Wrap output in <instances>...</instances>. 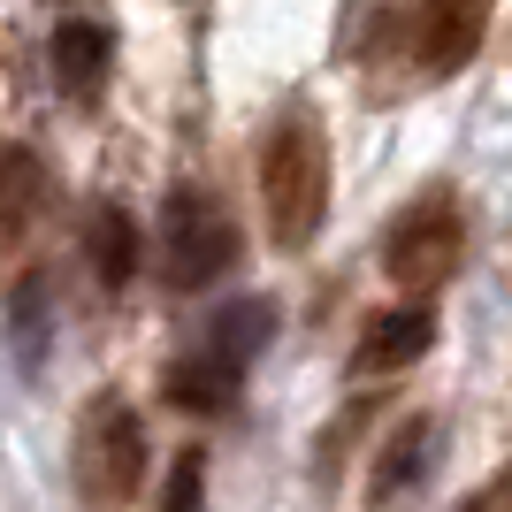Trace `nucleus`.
I'll use <instances>...</instances> for the list:
<instances>
[{
    "instance_id": "obj_1",
    "label": "nucleus",
    "mask_w": 512,
    "mask_h": 512,
    "mask_svg": "<svg viewBox=\"0 0 512 512\" xmlns=\"http://www.w3.org/2000/svg\"><path fill=\"white\" fill-rule=\"evenodd\" d=\"M260 222L283 253H306L329 222V146H321L314 115H276L268 146H260Z\"/></svg>"
},
{
    "instance_id": "obj_2",
    "label": "nucleus",
    "mask_w": 512,
    "mask_h": 512,
    "mask_svg": "<svg viewBox=\"0 0 512 512\" xmlns=\"http://www.w3.org/2000/svg\"><path fill=\"white\" fill-rule=\"evenodd\" d=\"M459 253H467V214H459V199L421 192L413 207H398V222H390V237H383V276L421 299V291L451 283Z\"/></svg>"
},
{
    "instance_id": "obj_3",
    "label": "nucleus",
    "mask_w": 512,
    "mask_h": 512,
    "mask_svg": "<svg viewBox=\"0 0 512 512\" xmlns=\"http://www.w3.org/2000/svg\"><path fill=\"white\" fill-rule=\"evenodd\" d=\"M237 260V230L230 214L214 207L207 192H169V207H161V276L176 283V291H207V283L230 276Z\"/></svg>"
},
{
    "instance_id": "obj_4",
    "label": "nucleus",
    "mask_w": 512,
    "mask_h": 512,
    "mask_svg": "<svg viewBox=\"0 0 512 512\" xmlns=\"http://www.w3.org/2000/svg\"><path fill=\"white\" fill-rule=\"evenodd\" d=\"M77 482L100 505H123L146 482V421L123 398H92L85 428H77Z\"/></svg>"
},
{
    "instance_id": "obj_5",
    "label": "nucleus",
    "mask_w": 512,
    "mask_h": 512,
    "mask_svg": "<svg viewBox=\"0 0 512 512\" xmlns=\"http://www.w3.org/2000/svg\"><path fill=\"white\" fill-rule=\"evenodd\" d=\"M490 16H497V0H421V16H413V69L428 85L459 77L482 54V39H490Z\"/></svg>"
},
{
    "instance_id": "obj_6",
    "label": "nucleus",
    "mask_w": 512,
    "mask_h": 512,
    "mask_svg": "<svg viewBox=\"0 0 512 512\" xmlns=\"http://www.w3.org/2000/svg\"><path fill=\"white\" fill-rule=\"evenodd\" d=\"M436 344V314H428L421 299L413 306H383V314L360 329V375H398V367H413Z\"/></svg>"
},
{
    "instance_id": "obj_7",
    "label": "nucleus",
    "mask_w": 512,
    "mask_h": 512,
    "mask_svg": "<svg viewBox=\"0 0 512 512\" xmlns=\"http://www.w3.org/2000/svg\"><path fill=\"white\" fill-rule=\"evenodd\" d=\"M107 62H115V46H107L100 23H62V31H54V85H62L69 100H100Z\"/></svg>"
},
{
    "instance_id": "obj_8",
    "label": "nucleus",
    "mask_w": 512,
    "mask_h": 512,
    "mask_svg": "<svg viewBox=\"0 0 512 512\" xmlns=\"http://www.w3.org/2000/svg\"><path fill=\"white\" fill-rule=\"evenodd\" d=\"M46 207V169L31 146H8L0 138V245H16Z\"/></svg>"
},
{
    "instance_id": "obj_9",
    "label": "nucleus",
    "mask_w": 512,
    "mask_h": 512,
    "mask_svg": "<svg viewBox=\"0 0 512 512\" xmlns=\"http://www.w3.org/2000/svg\"><path fill=\"white\" fill-rule=\"evenodd\" d=\"M85 260H92V276H100L107 291H123V283L138 276V222H130L123 207H100L92 230H85Z\"/></svg>"
},
{
    "instance_id": "obj_10",
    "label": "nucleus",
    "mask_w": 512,
    "mask_h": 512,
    "mask_svg": "<svg viewBox=\"0 0 512 512\" xmlns=\"http://www.w3.org/2000/svg\"><path fill=\"white\" fill-rule=\"evenodd\" d=\"M428 444H436V428H428V421H406V428L383 444V459H375V490H367V497H375V505H390L398 490H413V482L428 474Z\"/></svg>"
},
{
    "instance_id": "obj_11",
    "label": "nucleus",
    "mask_w": 512,
    "mask_h": 512,
    "mask_svg": "<svg viewBox=\"0 0 512 512\" xmlns=\"http://www.w3.org/2000/svg\"><path fill=\"white\" fill-rule=\"evenodd\" d=\"M230 390H237V367L222 360V352H199V360H176L169 367V398L184 413H214Z\"/></svg>"
},
{
    "instance_id": "obj_12",
    "label": "nucleus",
    "mask_w": 512,
    "mask_h": 512,
    "mask_svg": "<svg viewBox=\"0 0 512 512\" xmlns=\"http://www.w3.org/2000/svg\"><path fill=\"white\" fill-rule=\"evenodd\" d=\"M199 482H207V459L184 451V459L169 467V497H161V512H199Z\"/></svg>"
},
{
    "instance_id": "obj_13",
    "label": "nucleus",
    "mask_w": 512,
    "mask_h": 512,
    "mask_svg": "<svg viewBox=\"0 0 512 512\" xmlns=\"http://www.w3.org/2000/svg\"><path fill=\"white\" fill-rule=\"evenodd\" d=\"M490 505H497V512H512V482H505V490H497V497H490Z\"/></svg>"
},
{
    "instance_id": "obj_14",
    "label": "nucleus",
    "mask_w": 512,
    "mask_h": 512,
    "mask_svg": "<svg viewBox=\"0 0 512 512\" xmlns=\"http://www.w3.org/2000/svg\"><path fill=\"white\" fill-rule=\"evenodd\" d=\"M467 512H497V505H490V497H482V505H467Z\"/></svg>"
}]
</instances>
